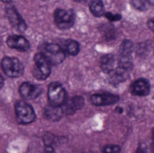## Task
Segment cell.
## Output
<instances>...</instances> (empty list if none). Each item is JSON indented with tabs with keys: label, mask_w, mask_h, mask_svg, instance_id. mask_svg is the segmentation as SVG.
<instances>
[{
	"label": "cell",
	"mask_w": 154,
	"mask_h": 153,
	"mask_svg": "<svg viewBox=\"0 0 154 153\" xmlns=\"http://www.w3.org/2000/svg\"><path fill=\"white\" fill-rule=\"evenodd\" d=\"M51 64L46 59V57L42 54V52H39L34 56V68H33V75L39 80L46 79L51 73Z\"/></svg>",
	"instance_id": "obj_1"
},
{
	"label": "cell",
	"mask_w": 154,
	"mask_h": 153,
	"mask_svg": "<svg viewBox=\"0 0 154 153\" xmlns=\"http://www.w3.org/2000/svg\"><path fill=\"white\" fill-rule=\"evenodd\" d=\"M1 65L3 71L10 78H18L23 72V66L16 58L5 57L3 59Z\"/></svg>",
	"instance_id": "obj_2"
},
{
	"label": "cell",
	"mask_w": 154,
	"mask_h": 153,
	"mask_svg": "<svg viewBox=\"0 0 154 153\" xmlns=\"http://www.w3.org/2000/svg\"><path fill=\"white\" fill-rule=\"evenodd\" d=\"M15 115L18 122L23 124H31L35 119V113L32 107L23 101H19L16 103Z\"/></svg>",
	"instance_id": "obj_3"
},
{
	"label": "cell",
	"mask_w": 154,
	"mask_h": 153,
	"mask_svg": "<svg viewBox=\"0 0 154 153\" xmlns=\"http://www.w3.org/2000/svg\"><path fill=\"white\" fill-rule=\"evenodd\" d=\"M133 69V64L131 60L127 61H119L117 68H115L110 74V81L113 84H119L124 82L130 74V71Z\"/></svg>",
	"instance_id": "obj_4"
},
{
	"label": "cell",
	"mask_w": 154,
	"mask_h": 153,
	"mask_svg": "<svg viewBox=\"0 0 154 153\" xmlns=\"http://www.w3.org/2000/svg\"><path fill=\"white\" fill-rule=\"evenodd\" d=\"M48 98L50 105L58 106L63 105L66 101L67 94L62 85L58 82L51 83L48 88Z\"/></svg>",
	"instance_id": "obj_5"
},
{
	"label": "cell",
	"mask_w": 154,
	"mask_h": 153,
	"mask_svg": "<svg viewBox=\"0 0 154 153\" xmlns=\"http://www.w3.org/2000/svg\"><path fill=\"white\" fill-rule=\"evenodd\" d=\"M42 54L46 57L51 65H58L61 63L66 58L64 50L58 44L55 43L45 45Z\"/></svg>",
	"instance_id": "obj_6"
},
{
	"label": "cell",
	"mask_w": 154,
	"mask_h": 153,
	"mask_svg": "<svg viewBox=\"0 0 154 153\" xmlns=\"http://www.w3.org/2000/svg\"><path fill=\"white\" fill-rule=\"evenodd\" d=\"M54 21L60 29H68L75 22V14L72 10L57 9L54 13Z\"/></svg>",
	"instance_id": "obj_7"
},
{
	"label": "cell",
	"mask_w": 154,
	"mask_h": 153,
	"mask_svg": "<svg viewBox=\"0 0 154 153\" xmlns=\"http://www.w3.org/2000/svg\"><path fill=\"white\" fill-rule=\"evenodd\" d=\"M118 100H119L118 96L109 94V93L94 94L91 96V103L96 106H110V105L116 104Z\"/></svg>",
	"instance_id": "obj_8"
},
{
	"label": "cell",
	"mask_w": 154,
	"mask_h": 153,
	"mask_svg": "<svg viewBox=\"0 0 154 153\" xmlns=\"http://www.w3.org/2000/svg\"><path fill=\"white\" fill-rule=\"evenodd\" d=\"M6 15L10 23L19 32H24L26 30V24L24 20L21 17L18 12L14 7H9L6 9Z\"/></svg>",
	"instance_id": "obj_9"
},
{
	"label": "cell",
	"mask_w": 154,
	"mask_h": 153,
	"mask_svg": "<svg viewBox=\"0 0 154 153\" xmlns=\"http://www.w3.org/2000/svg\"><path fill=\"white\" fill-rule=\"evenodd\" d=\"M7 45L14 50L19 51H26L30 49L29 41L23 36L20 35H12L7 38Z\"/></svg>",
	"instance_id": "obj_10"
},
{
	"label": "cell",
	"mask_w": 154,
	"mask_h": 153,
	"mask_svg": "<svg viewBox=\"0 0 154 153\" xmlns=\"http://www.w3.org/2000/svg\"><path fill=\"white\" fill-rule=\"evenodd\" d=\"M19 92L23 98L31 100V99L36 98L41 94V88L33 84L25 82L20 86Z\"/></svg>",
	"instance_id": "obj_11"
},
{
	"label": "cell",
	"mask_w": 154,
	"mask_h": 153,
	"mask_svg": "<svg viewBox=\"0 0 154 153\" xmlns=\"http://www.w3.org/2000/svg\"><path fill=\"white\" fill-rule=\"evenodd\" d=\"M150 89H151L150 83L147 79L144 78L137 79L131 85V92L135 96H147L150 93Z\"/></svg>",
	"instance_id": "obj_12"
},
{
	"label": "cell",
	"mask_w": 154,
	"mask_h": 153,
	"mask_svg": "<svg viewBox=\"0 0 154 153\" xmlns=\"http://www.w3.org/2000/svg\"><path fill=\"white\" fill-rule=\"evenodd\" d=\"M64 104H65V106H64V109H62L63 110V113H66L68 115H72L77 110L80 109L83 106V105H84V99H83V97L78 96L72 97L70 100L67 101Z\"/></svg>",
	"instance_id": "obj_13"
},
{
	"label": "cell",
	"mask_w": 154,
	"mask_h": 153,
	"mask_svg": "<svg viewBox=\"0 0 154 153\" xmlns=\"http://www.w3.org/2000/svg\"><path fill=\"white\" fill-rule=\"evenodd\" d=\"M63 115V110L60 106L50 105L45 108V116L51 121H59Z\"/></svg>",
	"instance_id": "obj_14"
},
{
	"label": "cell",
	"mask_w": 154,
	"mask_h": 153,
	"mask_svg": "<svg viewBox=\"0 0 154 153\" xmlns=\"http://www.w3.org/2000/svg\"><path fill=\"white\" fill-rule=\"evenodd\" d=\"M133 51V43L130 41H124L119 50V61L130 60V56Z\"/></svg>",
	"instance_id": "obj_15"
},
{
	"label": "cell",
	"mask_w": 154,
	"mask_h": 153,
	"mask_svg": "<svg viewBox=\"0 0 154 153\" xmlns=\"http://www.w3.org/2000/svg\"><path fill=\"white\" fill-rule=\"evenodd\" d=\"M101 68L102 69L106 72V73H110L116 66V60L114 58L113 55H106L104 57L101 58Z\"/></svg>",
	"instance_id": "obj_16"
},
{
	"label": "cell",
	"mask_w": 154,
	"mask_h": 153,
	"mask_svg": "<svg viewBox=\"0 0 154 153\" xmlns=\"http://www.w3.org/2000/svg\"><path fill=\"white\" fill-rule=\"evenodd\" d=\"M89 9L95 16H101L105 12L104 4L101 0H92L89 5Z\"/></svg>",
	"instance_id": "obj_17"
},
{
	"label": "cell",
	"mask_w": 154,
	"mask_h": 153,
	"mask_svg": "<svg viewBox=\"0 0 154 153\" xmlns=\"http://www.w3.org/2000/svg\"><path fill=\"white\" fill-rule=\"evenodd\" d=\"M132 5L138 10L145 11L148 10L152 5L153 0H131Z\"/></svg>",
	"instance_id": "obj_18"
},
{
	"label": "cell",
	"mask_w": 154,
	"mask_h": 153,
	"mask_svg": "<svg viewBox=\"0 0 154 153\" xmlns=\"http://www.w3.org/2000/svg\"><path fill=\"white\" fill-rule=\"evenodd\" d=\"M79 50H80L79 44L76 41H70L66 45V51L68 54H69L71 56L77 55L79 52Z\"/></svg>",
	"instance_id": "obj_19"
},
{
	"label": "cell",
	"mask_w": 154,
	"mask_h": 153,
	"mask_svg": "<svg viewBox=\"0 0 154 153\" xmlns=\"http://www.w3.org/2000/svg\"><path fill=\"white\" fill-rule=\"evenodd\" d=\"M103 153H121V149L116 145H108L104 148Z\"/></svg>",
	"instance_id": "obj_20"
},
{
	"label": "cell",
	"mask_w": 154,
	"mask_h": 153,
	"mask_svg": "<svg viewBox=\"0 0 154 153\" xmlns=\"http://www.w3.org/2000/svg\"><path fill=\"white\" fill-rule=\"evenodd\" d=\"M106 17L111 21V22H115V21H118L121 19V15L120 14H112V13H107L106 14Z\"/></svg>",
	"instance_id": "obj_21"
},
{
	"label": "cell",
	"mask_w": 154,
	"mask_h": 153,
	"mask_svg": "<svg viewBox=\"0 0 154 153\" xmlns=\"http://www.w3.org/2000/svg\"><path fill=\"white\" fill-rule=\"evenodd\" d=\"M137 153H149V150H148V148H147L145 145H142V146L138 149Z\"/></svg>",
	"instance_id": "obj_22"
},
{
	"label": "cell",
	"mask_w": 154,
	"mask_h": 153,
	"mask_svg": "<svg viewBox=\"0 0 154 153\" xmlns=\"http://www.w3.org/2000/svg\"><path fill=\"white\" fill-rule=\"evenodd\" d=\"M43 153H55V152H54V151H53V149H52L51 147L47 146V147L45 148V150H44Z\"/></svg>",
	"instance_id": "obj_23"
},
{
	"label": "cell",
	"mask_w": 154,
	"mask_h": 153,
	"mask_svg": "<svg viewBox=\"0 0 154 153\" xmlns=\"http://www.w3.org/2000/svg\"><path fill=\"white\" fill-rule=\"evenodd\" d=\"M3 85H4V78H3L2 75L0 74V88L3 87Z\"/></svg>",
	"instance_id": "obj_24"
},
{
	"label": "cell",
	"mask_w": 154,
	"mask_h": 153,
	"mask_svg": "<svg viewBox=\"0 0 154 153\" xmlns=\"http://www.w3.org/2000/svg\"><path fill=\"white\" fill-rule=\"evenodd\" d=\"M148 24H149L150 29H151V30H153V26H152V24H153V21H152V20H151V21L148 23Z\"/></svg>",
	"instance_id": "obj_25"
},
{
	"label": "cell",
	"mask_w": 154,
	"mask_h": 153,
	"mask_svg": "<svg viewBox=\"0 0 154 153\" xmlns=\"http://www.w3.org/2000/svg\"><path fill=\"white\" fill-rule=\"evenodd\" d=\"M75 1H77V2H82V1H85V0H75Z\"/></svg>",
	"instance_id": "obj_26"
}]
</instances>
